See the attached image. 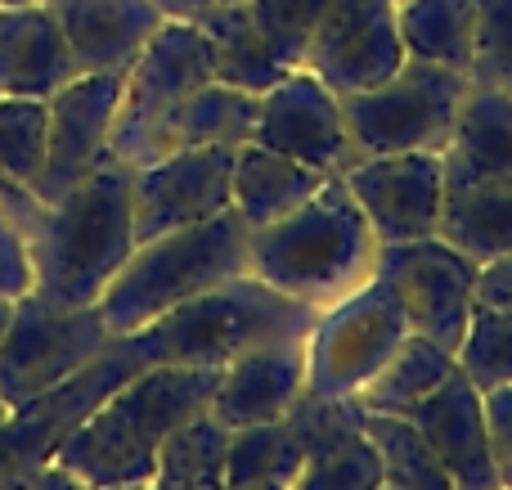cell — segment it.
<instances>
[{"mask_svg":"<svg viewBox=\"0 0 512 490\" xmlns=\"http://www.w3.org/2000/svg\"><path fill=\"white\" fill-rule=\"evenodd\" d=\"M135 167L113 153L99 158L86 180L59 203L36 198L32 221L23 225L32 293L54 306H99L104 288L135 252Z\"/></svg>","mask_w":512,"mask_h":490,"instance_id":"1","label":"cell"},{"mask_svg":"<svg viewBox=\"0 0 512 490\" xmlns=\"http://www.w3.org/2000/svg\"><path fill=\"white\" fill-rule=\"evenodd\" d=\"M378 248V234L346 180L328 176L297 212L252 230L248 275L315 311H328L373 279Z\"/></svg>","mask_w":512,"mask_h":490,"instance_id":"2","label":"cell"},{"mask_svg":"<svg viewBox=\"0 0 512 490\" xmlns=\"http://www.w3.org/2000/svg\"><path fill=\"white\" fill-rule=\"evenodd\" d=\"M216 383H221V369L149 365L104 410L90 414L72 437H63L54 464L77 473L90 490L149 486L162 441L194 414L212 410Z\"/></svg>","mask_w":512,"mask_h":490,"instance_id":"3","label":"cell"},{"mask_svg":"<svg viewBox=\"0 0 512 490\" xmlns=\"http://www.w3.org/2000/svg\"><path fill=\"white\" fill-rule=\"evenodd\" d=\"M248 239V221L230 207L212 221L135 243L131 261L117 270V279L99 297V320H104L108 338H131V333L149 329L158 315L248 275Z\"/></svg>","mask_w":512,"mask_h":490,"instance_id":"4","label":"cell"},{"mask_svg":"<svg viewBox=\"0 0 512 490\" xmlns=\"http://www.w3.org/2000/svg\"><path fill=\"white\" fill-rule=\"evenodd\" d=\"M319 311L270 288L256 275H239L176 311L158 315L149 329L131 333L149 365H198L225 369L243 351L279 338H310Z\"/></svg>","mask_w":512,"mask_h":490,"instance_id":"5","label":"cell"},{"mask_svg":"<svg viewBox=\"0 0 512 490\" xmlns=\"http://www.w3.org/2000/svg\"><path fill=\"white\" fill-rule=\"evenodd\" d=\"M463 90H468V72H454L445 63L427 59H405L387 81L342 95L355 153L360 158L445 153Z\"/></svg>","mask_w":512,"mask_h":490,"instance_id":"6","label":"cell"},{"mask_svg":"<svg viewBox=\"0 0 512 490\" xmlns=\"http://www.w3.org/2000/svg\"><path fill=\"white\" fill-rule=\"evenodd\" d=\"M108 342L113 338L99 320V306H54L41 293L14 297L0 342V396L18 410L90 365Z\"/></svg>","mask_w":512,"mask_h":490,"instance_id":"7","label":"cell"},{"mask_svg":"<svg viewBox=\"0 0 512 490\" xmlns=\"http://www.w3.org/2000/svg\"><path fill=\"white\" fill-rule=\"evenodd\" d=\"M477 275L481 266L463 257L441 234L409 243H382L373 279L396 293L400 311L409 320V333L436 342L454 356L468 333V320L477 311Z\"/></svg>","mask_w":512,"mask_h":490,"instance_id":"8","label":"cell"},{"mask_svg":"<svg viewBox=\"0 0 512 490\" xmlns=\"http://www.w3.org/2000/svg\"><path fill=\"white\" fill-rule=\"evenodd\" d=\"M405 338H409V320L400 311L396 293L382 279H369L360 293L319 311L306 347L310 356L306 392L355 396Z\"/></svg>","mask_w":512,"mask_h":490,"instance_id":"9","label":"cell"},{"mask_svg":"<svg viewBox=\"0 0 512 490\" xmlns=\"http://www.w3.org/2000/svg\"><path fill=\"white\" fill-rule=\"evenodd\" d=\"M234 153H239L234 144H203V149H180L162 162L135 167V243L230 212Z\"/></svg>","mask_w":512,"mask_h":490,"instance_id":"10","label":"cell"},{"mask_svg":"<svg viewBox=\"0 0 512 490\" xmlns=\"http://www.w3.org/2000/svg\"><path fill=\"white\" fill-rule=\"evenodd\" d=\"M409 59L396 23V0H333L306 45L301 68L337 95H355L387 81Z\"/></svg>","mask_w":512,"mask_h":490,"instance_id":"11","label":"cell"},{"mask_svg":"<svg viewBox=\"0 0 512 490\" xmlns=\"http://www.w3.org/2000/svg\"><path fill=\"white\" fill-rule=\"evenodd\" d=\"M252 140L274 153H288L324 176H342L351 162H360L351 131H346L342 95L306 68H292L279 86L261 95Z\"/></svg>","mask_w":512,"mask_h":490,"instance_id":"12","label":"cell"},{"mask_svg":"<svg viewBox=\"0 0 512 490\" xmlns=\"http://www.w3.org/2000/svg\"><path fill=\"white\" fill-rule=\"evenodd\" d=\"M346 189L369 216L378 243H409L441 234L445 158L441 153H387L360 158L342 171Z\"/></svg>","mask_w":512,"mask_h":490,"instance_id":"13","label":"cell"},{"mask_svg":"<svg viewBox=\"0 0 512 490\" xmlns=\"http://www.w3.org/2000/svg\"><path fill=\"white\" fill-rule=\"evenodd\" d=\"M122 81L108 72H81L63 90H54L50 104V149H45V171L32 194L41 203H59L77 180H86L108 153L113 117L122 104Z\"/></svg>","mask_w":512,"mask_h":490,"instance_id":"14","label":"cell"},{"mask_svg":"<svg viewBox=\"0 0 512 490\" xmlns=\"http://www.w3.org/2000/svg\"><path fill=\"white\" fill-rule=\"evenodd\" d=\"M212 77V54H207V36L198 32V23H167L153 32V41L144 45V54L135 59V68L122 81V104L113 117V135L108 144L126 140V135L144 131L149 122H158L167 108H176L185 95H194L198 86H207Z\"/></svg>","mask_w":512,"mask_h":490,"instance_id":"15","label":"cell"},{"mask_svg":"<svg viewBox=\"0 0 512 490\" xmlns=\"http://www.w3.org/2000/svg\"><path fill=\"white\" fill-rule=\"evenodd\" d=\"M256 117H261V95L207 81L144 131L108 144V153L126 167H149V162H162L180 149H203V144H234L239 149L252 140Z\"/></svg>","mask_w":512,"mask_h":490,"instance_id":"16","label":"cell"},{"mask_svg":"<svg viewBox=\"0 0 512 490\" xmlns=\"http://www.w3.org/2000/svg\"><path fill=\"white\" fill-rule=\"evenodd\" d=\"M306 347L310 338H279L230 360L221 369V383H216L212 414L230 432L283 419L306 396V378H310Z\"/></svg>","mask_w":512,"mask_h":490,"instance_id":"17","label":"cell"},{"mask_svg":"<svg viewBox=\"0 0 512 490\" xmlns=\"http://www.w3.org/2000/svg\"><path fill=\"white\" fill-rule=\"evenodd\" d=\"M409 423L432 446V455L445 464L459 490H499L495 455H490L486 428V396L454 369L418 410H409Z\"/></svg>","mask_w":512,"mask_h":490,"instance_id":"18","label":"cell"},{"mask_svg":"<svg viewBox=\"0 0 512 490\" xmlns=\"http://www.w3.org/2000/svg\"><path fill=\"white\" fill-rule=\"evenodd\" d=\"M77 72L126 77L167 18L153 0H54Z\"/></svg>","mask_w":512,"mask_h":490,"instance_id":"19","label":"cell"},{"mask_svg":"<svg viewBox=\"0 0 512 490\" xmlns=\"http://www.w3.org/2000/svg\"><path fill=\"white\" fill-rule=\"evenodd\" d=\"M144 369H149V356H144L140 342L135 338H113L95 360H90V365H81L72 378H63L59 387L41 392L36 401L18 405V414H23V419L32 423V428L41 432L54 450H59L63 437H72L90 414L104 410V405L113 401V396L122 392L135 374H144Z\"/></svg>","mask_w":512,"mask_h":490,"instance_id":"20","label":"cell"},{"mask_svg":"<svg viewBox=\"0 0 512 490\" xmlns=\"http://www.w3.org/2000/svg\"><path fill=\"white\" fill-rule=\"evenodd\" d=\"M81 77L50 5L0 9V95L50 99Z\"/></svg>","mask_w":512,"mask_h":490,"instance_id":"21","label":"cell"},{"mask_svg":"<svg viewBox=\"0 0 512 490\" xmlns=\"http://www.w3.org/2000/svg\"><path fill=\"white\" fill-rule=\"evenodd\" d=\"M441 239L477 266L512 252V176H459L445 180Z\"/></svg>","mask_w":512,"mask_h":490,"instance_id":"22","label":"cell"},{"mask_svg":"<svg viewBox=\"0 0 512 490\" xmlns=\"http://www.w3.org/2000/svg\"><path fill=\"white\" fill-rule=\"evenodd\" d=\"M441 158H445V180L512 176V95L468 77L450 144H445Z\"/></svg>","mask_w":512,"mask_h":490,"instance_id":"23","label":"cell"},{"mask_svg":"<svg viewBox=\"0 0 512 490\" xmlns=\"http://www.w3.org/2000/svg\"><path fill=\"white\" fill-rule=\"evenodd\" d=\"M198 32L207 36V54H212V77L221 86L248 90V95H265L270 86H279L288 77V63L279 59V50L270 45V36L256 27L248 0L239 5L207 9L203 18H194Z\"/></svg>","mask_w":512,"mask_h":490,"instance_id":"24","label":"cell"},{"mask_svg":"<svg viewBox=\"0 0 512 490\" xmlns=\"http://www.w3.org/2000/svg\"><path fill=\"white\" fill-rule=\"evenodd\" d=\"M324 180V171L248 140L234 153V212L248 221V230H261V225L297 212Z\"/></svg>","mask_w":512,"mask_h":490,"instance_id":"25","label":"cell"},{"mask_svg":"<svg viewBox=\"0 0 512 490\" xmlns=\"http://www.w3.org/2000/svg\"><path fill=\"white\" fill-rule=\"evenodd\" d=\"M396 23L409 59L472 72L481 32V0H396Z\"/></svg>","mask_w":512,"mask_h":490,"instance_id":"26","label":"cell"},{"mask_svg":"<svg viewBox=\"0 0 512 490\" xmlns=\"http://www.w3.org/2000/svg\"><path fill=\"white\" fill-rule=\"evenodd\" d=\"M454 369L459 365H454L450 351L436 347V342H427V338H418V333H409V338L382 360L378 374L355 392V401H360L364 414L409 419V410H418V405H423L427 396L454 374Z\"/></svg>","mask_w":512,"mask_h":490,"instance_id":"27","label":"cell"},{"mask_svg":"<svg viewBox=\"0 0 512 490\" xmlns=\"http://www.w3.org/2000/svg\"><path fill=\"white\" fill-rule=\"evenodd\" d=\"M225 464H230V428L212 410H203L162 441L149 490H221Z\"/></svg>","mask_w":512,"mask_h":490,"instance_id":"28","label":"cell"},{"mask_svg":"<svg viewBox=\"0 0 512 490\" xmlns=\"http://www.w3.org/2000/svg\"><path fill=\"white\" fill-rule=\"evenodd\" d=\"M382 486V455L364 432V414L342 428L324 432L306 450V464L292 477L288 490H378Z\"/></svg>","mask_w":512,"mask_h":490,"instance_id":"29","label":"cell"},{"mask_svg":"<svg viewBox=\"0 0 512 490\" xmlns=\"http://www.w3.org/2000/svg\"><path fill=\"white\" fill-rule=\"evenodd\" d=\"M301 464H306V437H301L297 419L283 414V419H274V423H252V428L230 432L225 482L230 486H248V482L292 486Z\"/></svg>","mask_w":512,"mask_h":490,"instance_id":"30","label":"cell"},{"mask_svg":"<svg viewBox=\"0 0 512 490\" xmlns=\"http://www.w3.org/2000/svg\"><path fill=\"white\" fill-rule=\"evenodd\" d=\"M364 432L382 455V482L391 490H459L445 464L432 455L418 428L409 419L391 414H364Z\"/></svg>","mask_w":512,"mask_h":490,"instance_id":"31","label":"cell"},{"mask_svg":"<svg viewBox=\"0 0 512 490\" xmlns=\"http://www.w3.org/2000/svg\"><path fill=\"white\" fill-rule=\"evenodd\" d=\"M50 149V104L45 99L0 95V176L9 185L36 189Z\"/></svg>","mask_w":512,"mask_h":490,"instance_id":"32","label":"cell"},{"mask_svg":"<svg viewBox=\"0 0 512 490\" xmlns=\"http://www.w3.org/2000/svg\"><path fill=\"white\" fill-rule=\"evenodd\" d=\"M454 365L477 392L512 387V311L477 302L468 333H463L459 351H454Z\"/></svg>","mask_w":512,"mask_h":490,"instance_id":"33","label":"cell"},{"mask_svg":"<svg viewBox=\"0 0 512 490\" xmlns=\"http://www.w3.org/2000/svg\"><path fill=\"white\" fill-rule=\"evenodd\" d=\"M328 5H333V0H248L256 27L270 36V45L279 50V59L288 63V68H301L306 45H310V36H315Z\"/></svg>","mask_w":512,"mask_h":490,"instance_id":"34","label":"cell"},{"mask_svg":"<svg viewBox=\"0 0 512 490\" xmlns=\"http://www.w3.org/2000/svg\"><path fill=\"white\" fill-rule=\"evenodd\" d=\"M468 77L512 95V0H481V32Z\"/></svg>","mask_w":512,"mask_h":490,"instance_id":"35","label":"cell"},{"mask_svg":"<svg viewBox=\"0 0 512 490\" xmlns=\"http://www.w3.org/2000/svg\"><path fill=\"white\" fill-rule=\"evenodd\" d=\"M486 396V428H490V455H495L499 486L512 490V387H495Z\"/></svg>","mask_w":512,"mask_h":490,"instance_id":"36","label":"cell"},{"mask_svg":"<svg viewBox=\"0 0 512 490\" xmlns=\"http://www.w3.org/2000/svg\"><path fill=\"white\" fill-rule=\"evenodd\" d=\"M32 293V261H27V243L18 239V230L0 216V297H23Z\"/></svg>","mask_w":512,"mask_h":490,"instance_id":"37","label":"cell"},{"mask_svg":"<svg viewBox=\"0 0 512 490\" xmlns=\"http://www.w3.org/2000/svg\"><path fill=\"white\" fill-rule=\"evenodd\" d=\"M477 302L481 306H499V311H512V252L486 261L477 275Z\"/></svg>","mask_w":512,"mask_h":490,"instance_id":"38","label":"cell"},{"mask_svg":"<svg viewBox=\"0 0 512 490\" xmlns=\"http://www.w3.org/2000/svg\"><path fill=\"white\" fill-rule=\"evenodd\" d=\"M23 490H90V486L81 482L77 473H68V468H63V464H54V459H50V464H45V468H36V473H32V482H27Z\"/></svg>","mask_w":512,"mask_h":490,"instance_id":"39","label":"cell"},{"mask_svg":"<svg viewBox=\"0 0 512 490\" xmlns=\"http://www.w3.org/2000/svg\"><path fill=\"white\" fill-rule=\"evenodd\" d=\"M162 9V18H180V23H194L203 18L207 9H221V5H239V0H153Z\"/></svg>","mask_w":512,"mask_h":490,"instance_id":"40","label":"cell"},{"mask_svg":"<svg viewBox=\"0 0 512 490\" xmlns=\"http://www.w3.org/2000/svg\"><path fill=\"white\" fill-rule=\"evenodd\" d=\"M9 315H14V302L0 297V342H5V329H9Z\"/></svg>","mask_w":512,"mask_h":490,"instance_id":"41","label":"cell"},{"mask_svg":"<svg viewBox=\"0 0 512 490\" xmlns=\"http://www.w3.org/2000/svg\"><path fill=\"white\" fill-rule=\"evenodd\" d=\"M221 490H288V486H274V482H248V486H230V482H225Z\"/></svg>","mask_w":512,"mask_h":490,"instance_id":"42","label":"cell"},{"mask_svg":"<svg viewBox=\"0 0 512 490\" xmlns=\"http://www.w3.org/2000/svg\"><path fill=\"white\" fill-rule=\"evenodd\" d=\"M23 5H54V0H0V9H23Z\"/></svg>","mask_w":512,"mask_h":490,"instance_id":"43","label":"cell"},{"mask_svg":"<svg viewBox=\"0 0 512 490\" xmlns=\"http://www.w3.org/2000/svg\"><path fill=\"white\" fill-rule=\"evenodd\" d=\"M9 414H14V405H9V401H5V396H0V423H5V419H9Z\"/></svg>","mask_w":512,"mask_h":490,"instance_id":"44","label":"cell"},{"mask_svg":"<svg viewBox=\"0 0 512 490\" xmlns=\"http://www.w3.org/2000/svg\"><path fill=\"white\" fill-rule=\"evenodd\" d=\"M104 490H149V486H104Z\"/></svg>","mask_w":512,"mask_h":490,"instance_id":"45","label":"cell"},{"mask_svg":"<svg viewBox=\"0 0 512 490\" xmlns=\"http://www.w3.org/2000/svg\"><path fill=\"white\" fill-rule=\"evenodd\" d=\"M378 490H391V486H387V482H382V486H378Z\"/></svg>","mask_w":512,"mask_h":490,"instance_id":"46","label":"cell"},{"mask_svg":"<svg viewBox=\"0 0 512 490\" xmlns=\"http://www.w3.org/2000/svg\"><path fill=\"white\" fill-rule=\"evenodd\" d=\"M499 490H504V486H499Z\"/></svg>","mask_w":512,"mask_h":490,"instance_id":"47","label":"cell"}]
</instances>
